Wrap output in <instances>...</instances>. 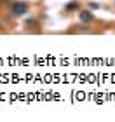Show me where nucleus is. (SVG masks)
<instances>
[{"mask_svg":"<svg viewBox=\"0 0 115 122\" xmlns=\"http://www.w3.org/2000/svg\"><path fill=\"white\" fill-rule=\"evenodd\" d=\"M79 19H80L84 25L92 23V21H94V14H92L91 10H80V12H79Z\"/></svg>","mask_w":115,"mask_h":122,"instance_id":"obj_2","label":"nucleus"},{"mask_svg":"<svg viewBox=\"0 0 115 122\" xmlns=\"http://www.w3.org/2000/svg\"><path fill=\"white\" fill-rule=\"evenodd\" d=\"M0 2H7V0H0Z\"/></svg>","mask_w":115,"mask_h":122,"instance_id":"obj_4","label":"nucleus"},{"mask_svg":"<svg viewBox=\"0 0 115 122\" xmlns=\"http://www.w3.org/2000/svg\"><path fill=\"white\" fill-rule=\"evenodd\" d=\"M26 12H28V4H25V2H14L10 5V16L12 18H21Z\"/></svg>","mask_w":115,"mask_h":122,"instance_id":"obj_1","label":"nucleus"},{"mask_svg":"<svg viewBox=\"0 0 115 122\" xmlns=\"http://www.w3.org/2000/svg\"><path fill=\"white\" fill-rule=\"evenodd\" d=\"M79 2H77V0H73V2H70V4H66V7H65V10H66V12H72V10H79Z\"/></svg>","mask_w":115,"mask_h":122,"instance_id":"obj_3","label":"nucleus"}]
</instances>
